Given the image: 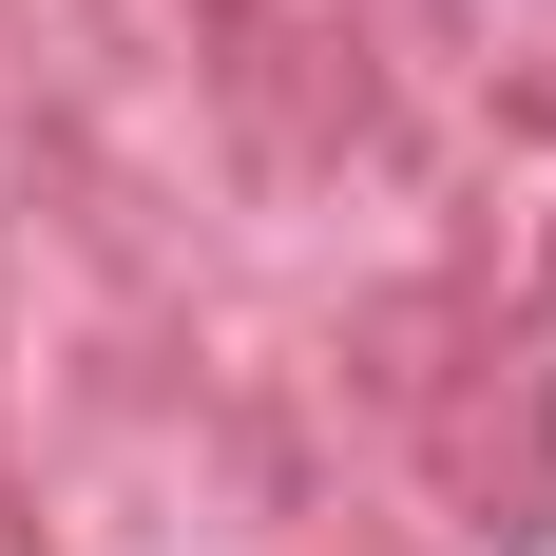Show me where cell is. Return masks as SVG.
Listing matches in <instances>:
<instances>
[]
</instances>
